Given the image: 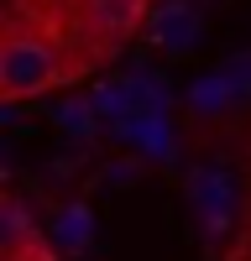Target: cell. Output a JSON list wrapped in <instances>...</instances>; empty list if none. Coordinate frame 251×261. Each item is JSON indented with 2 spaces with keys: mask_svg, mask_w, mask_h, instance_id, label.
<instances>
[{
  "mask_svg": "<svg viewBox=\"0 0 251 261\" xmlns=\"http://www.w3.org/2000/svg\"><path fill=\"white\" fill-rule=\"evenodd\" d=\"M63 79V58L53 42L42 37H11L0 42V94L11 99H32L42 89H53Z\"/></svg>",
  "mask_w": 251,
  "mask_h": 261,
  "instance_id": "6da1fadb",
  "label": "cell"
},
{
  "mask_svg": "<svg viewBox=\"0 0 251 261\" xmlns=\"http://www.w3.org/2000/svg\"><path fill=\"white\" fill-rule=\"evenodd\" d=\"M188 204H194L204 235H220L236 214V183L225 167H194L188 172Z\"/></svg>",
  "mask_w": 251,
  "mask_h": 261,
  "instance_id": "7a4b0ae2",
  "label": "cell"
},
{
  "mask_svg": "<svg viewBox=\"0 0 251 261\" xmlns=\"http://www.w3.org/2000/svg\"><path fill=\"white\" fill-rule=\"evenodd\" d=\"M146 37H152L162 53L183 58V53H194V47H199L204 21H199V11L188 6V0H162V6L152 11V21H146Z\"/></svg>",
  "mask_w": 251,
  "mask_h": 261,
  "instance_id": "3957f363",
  "label": "cell"
},
{
  "mask_svg": "<svg viewBox=\"0 0 251 261\" xmlns=\"http://www.w3.org/2000/svg\"><path fill=\"white\" fill-rule=\"evenodd\" d=\"M110 130L136 151V157H146V162H173V157H178L173 115H131V120H120V125H110Z\"/></svg>",
  "mask_w": 251,
  "mask_h": 261,
  "instance_id": "277c9868",
  "label": "cell"
},
{
  "mask_svg": "<svg viewBox=\"0 0 251 261\" xmlns=\"http://www.w3.org/2000/svg\"><path fill=\"white\" fill-rule=\"evenodd\" d=\"M146 16V0H89V27L105 42H126Z\"/></svg>",
  "mask_w": 251,
  "mask_h": 261,
  "instance_id": "5b68a950",
  "label": "cell"
},
{
  "mask_svg": "<svg viewBox=\"0 0 251 261\" xmlns=\"http://www.w3.org/2000/svg\"><path fill=\"white\" fill-rule=\"evenodd\" d=\"M53 241H58L63 251H84V246L94 241V214H89V204H84V199H73V204L58 209V220H53Z\"/></svg>",
  "mask_w": 251,
  "mask_h": 261,
  "instance_id": "8992f818",
  "label": "cell"
},
{
  "mask_svg": "<svg viewBox=\"0 0 251 261\" xmlns=\"http://www.w3.org/2000/svg\"><path fill=\"white\" fill-rule=\"evenodd\" d=\"M89 105H94V115L110 120V125L141 115V110H136V84H131V79H110V84H99V89L89 94Z\"/></svg>",
  "mask_w": 251,
  "mask_h": 261,
  "instance_id": "52a82bcc",
  "label": "cell"
},
{
  "mask_svg": "<svg viewBox=\"0 0 251 261\" xmlns=\"http://www.w3.org/2000/svg\"><path fill=\"white\" fill-rule=\"evenodd\" d=\"M225 105H236V99H230L220 73H199L194 84H188V110H194V115H220Z\"/></svg>",
  "mask_w": 251,
  "mask_h": 261,
  "instance_id": "ba28073f",
  "label": "cell"
},
{
  "mask_svg": "<svg viewBox=\"0 0 251 261\" xmlns=\"http://www.w3.org/2000/svg\"><path fill=\"white\" fill-rule=\"evenodd\" d=\"M27 241H32V220H27V209L11 204V199H0V256H16Z\"/></svg>",
  "mask_w": 251,
  "mask_h": 261,
  "instance_id": "9c48e42d",
  "label": "cell"
},
{
  "mask_svg": "<svg viewBox=\"0 0 251 261\" xmlns=\"http://www.w3.org/2000/svg\"><path fill=\"white\" fill-rule=\"evenodd\" d=\"M220 79H225V89H230V99H251V47L246 53H230L220 68H215Z\"/></svg>",
  "mask_w": 251,
  "mask_h": 261,
  "instance_id": "30bf717a",
  "label": "cell"
},
{
  "mask_svg": "<svg viewBox=\"0 0 251 261\" xmlns=\"http://www.w3.org/2000/svg\"><path fill=\"white\" fill-rule=\"evenodd\" d=\"M58 125L68 130V136H94L99 115H94L89 99H63V105H58Z\"/></svg>",
  "mask_w": 251,
  "mask_h": 261,
  "instance_id": "8fae6325",
  "label": "cell"
},
{
  "mask_svg": "<svg viewBox=\"0 0 251 261\" xmlns=\"http://www.w3.org/2000/svg\"><path fill=\"white\" fill-rule=\"evenodd\" d=\"M126 178H136V162H115L110 167V183H126Z\"/></svg>",
  "mask_w": 251,
  "mask_h": 261,
  "instance_id": "7c38bea8",
  "label": "cell"
}]
</instances>
